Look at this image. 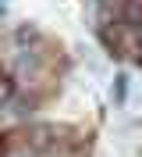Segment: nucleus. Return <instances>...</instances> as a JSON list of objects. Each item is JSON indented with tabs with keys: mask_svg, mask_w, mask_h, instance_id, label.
Instances as JSON below:
<instances>
[{
	"mask_svg": "<svg viewBox=\"0 0 142 157\" xmlns=\"http://www.w3.org/2000/svg\"><path fill=\"white\" fill-rule=\"evenodd\" d=\"M135 50H139V54H135V61H139V64H142V39H139V43H135Z\"/></svg>",
	"mask_w": 142,
	"mask_h": 157,
	"instance_id": "4",
	"label": "nucleus"
},
{
	"mask_svg": "<svg viewBox=\"0 0 142 157\" xmlns=\"http://www.w3.org/2000/svg\"><path fill=\"white\" fill-rule=\"evenodd\" d=\"M11 97H14V82L11 78H0V107L11 104Z\"/></svg>",
	"mask_w": 142,
	"mask_h": 157,
	"instance_id": "2",
	"label": "nucleus"
},
{
	"mask_svg": "<svg viewBox=\"0 0 142 157\" xmlns=\"http://www.w3.org/2000/svg\"><path fill=\"white\" fill-rule=\"evenodd\" d=\"M124 89H128V82H124V75H121V78H117V89H114V97H117V104L124 100Z\"/></svg>",
	"mask_w": 142,
	"mask_h": 157,
	"instance_id": "3",
	"label": "nucleus"
},
{
	"mask_svg": "<svg viewBox=\"0 0 142 157\" xmlns=\"http://www.w3.org/2000/svg\"><path fill=\"white\" fill-rule=\"evenodd\" d=\"M114 21L124 25V29H139V25H142V0H117Z\"/></svg>",
	"mask_w": 142,
	"mask_h": 157,
	"instance_id": "1",
	"label": "nucleus"
}]
</instances>
